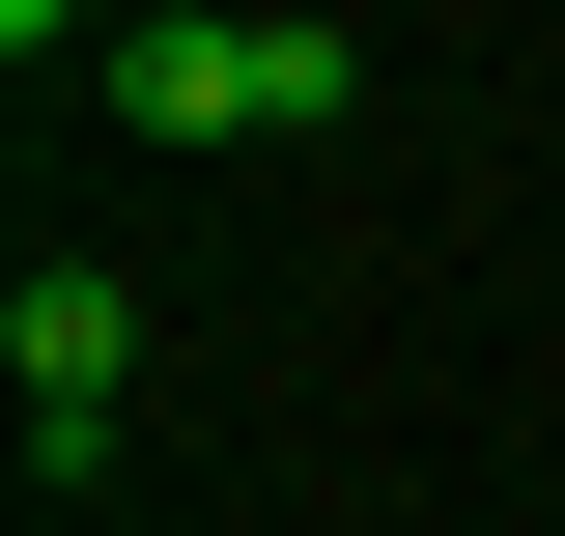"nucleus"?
I'll return each mask as SVG.
<instances>
[{
  "mask_svg": "<svg viewBox=\"0 0 565 536\" xmlns=\"http://www.w3.org/2000/svg\"><path fill=\"white\" fill-rule=\"evenodd\" d=\"M0 396H29V452H114V396H141V311H114V255H29L0 282Z\"/></svg>",
  "mask_w": 565,
  "mask_h": 536,
  "instance_id": "f03ea898",
  "label": "nucleus"
},
{
  "mask_svg": "<svg viewBox=\"0 0 565 536\" xmlns=\"http://www.w3.org/2000/svg\"><path fill=\"white\" fill-rule=\"evenodd\" d=\"M85 29H114V0H0V57H85Z\"/></svg>",
  "mask_w": 565,
  "mask_h": 536,
  "instance_id": "7ed1b4c3",
  "label": "nucleus"
},
{
  "mask_svg": "<svg viewBox=\"0 0 565 536\" xmlns=\"http://www.w3.org/2000/svg\"><path fill=\"white\" fill-rule=\"evenodd\" d=\"M340 0H141V29H114V114L141 141H311V114H340Z\"/></svg>",
  "mask_w": 565,
  "mask_h": 536,
  "instance_id": "f257e3e1",
  "label": "nucleus"
}]
</instances>
